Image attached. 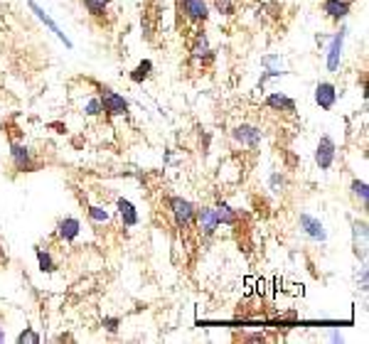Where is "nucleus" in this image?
<instances>
[{
	"instance_id": "1",
	"label": "nucleus",
	"mask_w": 369,
	"mask_h": 344,
	"mask_svg": "<svg viewBox=\"0 0 369 344\" xmlns=\"http://www.w3.org/2000/svg\"><path fill=\"white\" fill-rule=\"evenodd\" d=\"M165 207L170 211L172 222L180 231H188V229L194 227V211L197 207L185 197H177V194H170V197H165Z\"/></svg>"
},
{
	"instance_id": "2",
	"label": "nucleus",
	"mask_w": 369,
	"mask_h": 344,
	"mask_svg": "<svg viewBox=\"0 0 369 344\" xmlns=\"http://www.w3.org/2000/svg\"><path fill=\"white\" fill-rule=\"evenodd\" d=\"M175 10L177 18L194 25V27H199V25H205L210 20V3L207 0H177Z\"/></svg>"
},
{
	"instance_id": "3",
	"label": "nucleus",
	"mask_w": 369,
	"mask_h": 344,
	"mask_svg": "<svg viewBox=\"0 0 369 344\" xmlns=\"http://www.w3.org/2000/svg\"><path fill=\"white\" fill-rule=\"evenodd\" d=\"M99 101H101V113H106L109 118L126 116V113H128V101L123 99L121 93H116L113 89H109V87L101 89Z\"/></svg>"
},
{
	"instance_id": "4",
	"label": "nucleus",
	"mask_w": 369,
	"mask_h": 344,
	"mask_svg": "<svg viewBox=\"0 0 369 344\" xmlns=\"http://www.w3.org/2000/svg\"><path fill=\"white\" fill-rule=\"evenodd\" d=\"M190 57L194 59V62H199V65H210L212 59H214V49L210 47V40H207L205 30L197 27L192 32V37H190Z\"/></svg>"
},
{
	"instance_id": "5",
	"label": "nucleus",
	"mask_w": 369,
	"mask_h": 344,
	"mask_svg": "<svg viewBox=\"0 0 369 344\" xmlns=\"http://www.w3.org/2000/svg\"><path fill=\"white\" fill-rule=\"evenodd\" d=\"M232 138H234L236 146L241 148H249V150H256L261 146V140H264V133L258 126H251V123H241L232 130Z\"/></svg>"
},
{
	"instance_id": "6",
	"label": "nucleus",
	"mask_w": 369,
	"mask_h": 344,
	"mask_svg": "<svg viewBox=\"0 0 369 344\" xmlns=\"http://www.w3.org/2000/svg\"><path fill=\"white\" fill-rule=\"evenodd\" d=\"M194 227L199 229V236H202V239L210 241L219 229L214 209H212V207H199V209L194 211Z\"/></svg>"
},
{
	"instance_id": "7",
	"label": "nucleus",
	"mask_w": 369,
	"mask_h": 344,
	"mask_svg": "<svg viewBox=\"0 0 369 344\" xmlns=\"http://www.w3.org/2000/svg\"><path fill=\"white\" fill-rule=\"evenodd\" d=\"M335 158H337V146L330 135H320L315 148V165L320 170H330L335 165Z\"/></svg>"
},
{
	"instance_id": "8",
	"label": "nucleus",
	"mask_w": 369,
	"mask_h": 344,
	"mask_svg": "<svg viewBox=\"0 0 369 344\" xmlns=\"http://www.w3.org/2000/svg\"><path fill=\"white\" fill-rule=\"evenodd\" d=\"M298 224H300V231H303L311 241H315V244H325V241H328V231H325L320 219H315V216L305 214L303 211V214L298 216Z\"/></svg>"
},
{
	"instance_id": "9",
	"label": "nucleus",
	"mask_w": 369,
	"mask_h": 344,
	"mask_svg": "<svg viewBox=\"0 0 369 344\" xmlns=\"http://www.w3.org/2000/svg\"><path fill=\"white\" fill-rule=\"evenodd\" d=\"M10 160H12V165H15L18 172H32V170H35L32 152H30V148L25 146V143H15V140H12L10 143Z\"/></svg>"
},
{
	"instance_id": "10",
	"label": "nucleus",
	"mask_w": 369,
	"mask_h": 344,
	"mask_svg": "<svg viewBox=\"0 0 369 344\" xmlns=\"http://www.w3.org/2000/svg\"><path fill=\"white\" fill-rule=\"evenodd\" d=\"M367 222L352 219V246H355V256L362 263H367Z\"/></svg>"
},
{
	"instance_id": "11",
	"label": "nucleus",
	"mask_w": 369,
	"mask_h": 344,
	"mask_svg": "<svg viewBox=\"0 0 369 344\" xmlns=\"http://www.w3.org/2000/svg\"><path fill=\"white\" fill-rule=\"evenodd\" d=\"M315 104L322 111H333L337 104V87L333 82H320L315 87Z\"/></svg>"
},
{
	"instance_id": "12",
	"label": "nucleus",
	"mask_w": 369,
	"mask_h": 344,
	"mask_svg": "<svg viewBox=\"0 0 369 344\" xmlns=\"http://www.w3.org/2000/svg\"><path fill=\"white\" fill-rule=\"evenodd\" d=\"M345 35L347 30L342 27L337 35L330 40V47H328V71H333V74H337V69H340V59H342V45H345Z\"/></svg>"
},
{
	"instance_id": "13",
	"label": "nucleus",
	"mask_w": 369,
	"mask_h": 344,
	"mask_svg": "<svg viewBox=\"0 0 369 344\" xmlns=\"http://www.w3.org/2000/svg\"><path fill=\"white\" fill-rule=\"evenodd\" d=\"M350 10H352L350 0H322V12H325L333 23H342V20H347Z\"/></svg>"
},
{
	"instance_id": "14",
	"label": "nucleus",
	"mask_w": 369,
	"mask_h": 344,
	"mask_svg": "<svg viewBox=\"0 0 369 344\" xmlns=\"http://www.w3.org/2000/svg\"><path fill=\"white\" fill-rule=\"evenodd\" d=\"M79 231H82V222H79L76 216H65V219L57 224V236L65 241V244H71V241L79 236Z\"/></svg>"
},
{
	"instance_id": "15",
	"label": "nucleus",
	"mask_w": 369,
	"mask_h": 344,
	"mask_svg": "<svg viewBox=\"0 0 369 344\" xmlns=\"http://www.w3.org/2000/svg\"><path fill=\"white\" fill-rule=\"evenodd\" d=\"M266 106H269L271 111H281V113H295V101L291 99V96H286V93L281 91H273L266 96L264 101Z\"/></svg>"
},
{
	"instance_id": "16",
	"label": "nucleus",
	"mask_w": 369,
	"mask_h": 344,
	"mask_svg": "<svg viewBox=\"0 0 369 344\" xmlns=\"http://www.w3.org/2000/svg\"><path fill=\"white\" fill-rule=\"evenodd\" d=\"M30 10L35 12L37 18H40V20H42V23L47 25V27H49V30H52L54 35H57V37H59V40L65 42V45H67V47H71V40H69V37H67V35H65V32H62V27H59V25H57V23H54V20H52V18H49L47 12H45V10H42V8H40V5H37L35 0H30Z\"/></svg>"
},
{
	"instance_id": "17",
	"label": "nucleus",
	"mask_w": 369,
	"mask_h": 344,
	"mask_svg": "<svg viewBox=\"0 0 369 344\" xmlns=\"http://www.w3.org/2000/svg\"><path fill=\"white\" fill-rule=\"evenodd\" d=\"M116 207H118V214H121L123 227H138L141 216H138V211H135V207L131 205L128 199L118 197V199H116Z\"/></svg>"
},
{
	"instance_id": "18",
	"label": "nucleus",
	"mask_w": 369,
	"mask_h": 344,
	"mask_svg": "<svg viewBox=\"0 0 369 344\" xmlns=\"http://www.w3.org/2000/svg\"><path fill=\"white\" fill-rule=\"evenodd\" d=\"M212 209H214V214H217V222L224 224V227H236V224H239V211L232 209L227 202H219V205L212 207Z\"/></svg>"
},
{
	"instance_id": "19",
	"label": "nucleus",
	"mask_w": 369,
	"mask_h": 344,
	"mask_svg": "<svg viewBox=\"0 0 369 344\" xmlns=\"http://www.w3.org/2000/svg\"><path fill=\"white\" fill-rule=\"evenodd\" d=\"M84 10L89 12V18L94 20H104L106 12H109V5H111V0H82Z\"/></svg>"
},
{
	"instance_id": "20",
	"label": "nucleus",
	"mask_w": 369,
	"mask_h": 344,
	"mask_svg": "<svg viewBox=\"0 0 369 344\" xmlns=\"http://www.w3.org/2000/svg\"><path fill=\"white\" fill-rule=\"evenodd\" d=\"M350 190H352V197H355V202H357L362 209H367V205H369V187H367V182L359 180V177H355V180H352V185H350Z\"/></svg>"
},
{
	"instance_id": "21",
	"label": "nucleus",
	"mask_w": 369,
	"mask_h": 344,
	"mask_svg": "<svg viewBox=\"0 0 369 344\" xmlns=\"http://www.w3.org/2000/svg\"><path fill=\"white\" fill-rule=\"evenodd\" d=\"M150 74H153V62H150V59H143V62H138V65H135V69L131 71V82L143 84V82H148V79H150Z\"/></svg>"
},
{
	"instance_id": "22",
	"label": "nucleus",
	"mask_w": 369,
	"mask_h": 344,
	"mask_svg": "<svg viewBox=\"0 0 369 344\" xmlns=\"http://www.w3.org/2000/svg\"><path fill=\"white\" fill-rule=\"evenodd\" d=\"M35 253H37V263H40L42 273H54V271H57V261H54L47 249H37Z\"/></svg>"
},
{
	"instance_id": "23",
	"label": "nucleus",
	"mask_w": 369,
	"mask_h": 344,
	"mask_svg": "<svg viewBox=\"0 0 369 344\" xmlns=\"http://www.w3.org/2000/svg\"><path fill=\"white\" fill-rule=\"evenodd\" d=\"M212 5H214V10H217L219 15L232 18V15H236V10H239V0H212Z\"/></svg>"
},
{
	"instance_id": "24",
	"label": "nucleus",
	"mask_w": 369,
	"mask_h": 344,
	"mask_svg": "<svg viewBox=\"0 0 369 344\" xmlns=\"http://www.w3.org/2000/svg\"><path fill=\"white\" fill-rule=\"evenodd\" d=\"M87 214H89V219H91V224H99V227H101V224L109 222V219H111V214H109V211H106L104 207H94V205L89 207Z\"/></svg>"
},
{
	"instance_id": "25",
	"label": "nucleus",
	"mask_w": 369,
	"mask_h": 344,
	"mask_svg": "<svg viewBox=\"0 0 369 344\" xmlns=\"http://www.w3.org/2000/svg\"><path fill=\"white\" fill-rule=\"evenodd\" d=\"M286 177L281 175V172H271V177H269V190L273 194H283L286 192Z\"/></svg>"
},
{
	"instance_id": "26",
	"label": "nucleus",
	"mask_w": 369,
	"mask_h": 344,
	"mask_svg": "<svg viewBox=\"0 0 369 344\" xmlns=\"http://www.w3.org/2000/svg\"><path fill=\"white\" fill-rule=\"evenodd\" d=\"M18 344H40V334L35 332V330H25V332H20L18 337Z\"/></svg>"
},
{
	"instance_id": "27",
	"label": "nucleus",
	"mask_w": 369,
	"mask_h": 344,
	"mask_svg": "<svg viewBox=\"0 0 369 344\" xmlns=\"http://www.w3.org/2000/svg\"><path fill=\"white\" fill-rule=\"evenodd\" d=\"M101 325H104V330L109 334H116L118 327H121V320H118V317H104V320H101Z\"/></svg>"
},
{
	"instance_id": "28",
	"label": "nucleus",
	"mask_w": 369,
	"mask_h": 344,
	"mask_svg": "<svg viewBox=\"0 0 369 344\" xmlns=\"http://www.w3.org/2000/svg\"><path fill=\"white\" fill-rule=\"evenodd\" d=\"M261 65H264L266 69H281L283 62H281V57H276V54H269V57L261 59Z\"/></svg>"
},
{
	"instance_id": "29",
	"label": "nucleus",
	"mask_w": 369,
	"mask_h": 344,
	"mask_svg": "<svg viewBox=\"0 0 369 344\" xmlns=\"http://www.w3.org/2000/svg\"><path fill=\"white\" fill-rule=\"evenodd\" d=\"M84 113H87V116H99V113H101V101L99 99H91L87 104V108H84Z\"/></svg>"
},
{
	"instance_id": "30",
	"label": "nucleus",
	"mask_w": 369,
	"mask_h": 344,
	"mask_svg": "<svg viewBox=\"0 0 369 344\" xmlns=\"http://www.w3.org/2000/svg\"><path fill=\"white\" fill-rule=\"evenodd\" d=\"M359 290L367 293V263H362V275H359Z\"/></svg>"
},
{
	"instance_id": "31",
	"label": "nucleus",
	"mask_w": 369,
	"mask_h": 344,
	"mask_svg": "<svg viewBox=\"0 0 369 344\" xmlns=\"http://www.w3.org/2000/svg\"><path fill=\"white\" fill-rule=\"evenodd\" d=\"M246 339V342H264V334H249V337H244Z\"/></svg>"
},
{
	"instance_id": "32",
	"label": "nucleus",
	"mask_w": 369,
	"mask_h": 344,
	"mask_svg": "<svg viewBox=\"0 0 369 344\" xmlns=\"http://www.w3.org/2000/svg\"><path fill=\"white\" fill-rule=\"evenodd\" d=\"M330 339H333V342H342V334L340 332H333V334H330Z\"/></svg>"
},
{
	"instance_id": "33",
	"label": "nucleus",
	"mask_w": 369,
	"mask_h": 344,
	"mask_svg": "<svg viewBox=\"0 0 369 344\" xmlns=\"http://www.w3.org/2000/svg\"><path fill=\"white\" fill-rule=\"evenodd\" d=\"M5 342V332H3V325H0V344Z\"/></svg>"
},
{
	"instance_id": "34",
	"label": "nucleus",
	"mask_w": 369,
	"mask_h": 344,
	"mask_svg": "<svg viewBox=\"0 0 369 344\" xmlns=\"http://www.w3.org/2000/svg\"><path fill=\"white\" fill-rule=\"evenodd\" d=\"M0 258H5V249H3V244H0Z\"/></svg>"
},
{
	"instance_id": "35",
	"label": "nucleus",
	"mask_w": 369,
	"mask_h": 344,
	"mask_svg": "<svg viewBox=\"0 0 369 344\" xmlns=\"http://www.w3.org/2000/svg\"><path fill=\"white\" fill-rule=\"evenodd\" d=\"M350 3H355V0H350Z\"/></svg>"
}]
</instances>
